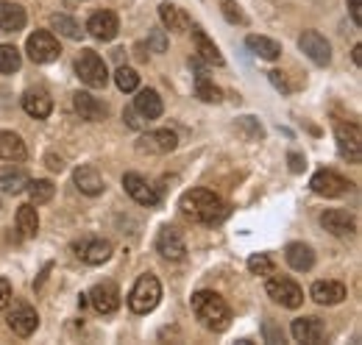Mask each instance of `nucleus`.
Wrapping results in <instances>:
<instances>
[{
  "label": "nucleus",
  "mask_w": 362,
  "mask_h": 345,
  "mask_svg": "<svg viewBox=\"0 0 362 345\" xmlns=\"http://www.w3.org/2000/svg\"><path fill=\"white\" fill-rule=\"evenodd\" d=\"M179 209L189 220L201 223V226H218L228 217V206L223 198H218L212 189H204V187H195V189H187L181 195Z\"/></svg>",
  "instance_id": "nucleus-1"
},
{
  "label": "nucleus",
  "mask_w": 362,
  "mask_h": 345,
  "mask_svg": "<svg viewBox=\"0 0 362 345\" xmlns=\"http://www.w3.org/2000/svg\"><path fill=\"white\" fill-rule=\"evenodd\" d=\"M192 312L195 317L209 329V332H226L228 323H231V309L228 303L212 293V290H201L192 296Z\"/></svg>",
  "instance_id": "nucleus-2"
},
{
  "label": "nucleus",
  "mask_w": 362,
  "mask_h": 345,
  "mask_svg": "<svg viewBox=\"0 0 362 345\" xmlns=\"http://www.w3.org/2000/svg\"><path fill=\"white\" fill-rule=\"evenodd\" d=\"M159 298H162L159 279L151 276V273H145V276L136 279V284L132 287V293H129V306H132V312H136V315H148V312L156 309Z\"/></svg>",
  "instance_id": "nucleus-3"
},
{
  "label": "nucleus",
  "mask_w": 362,
  "mask_h": 345,
  "mask_svg": "<svg viewBox=\"0 0 362 345\" xmlns=\"http://www.w3.org/2000/svg\"><path fill=\"white\" fill-rule=\"evenodd\" d=\"M76 73L90 89H103L109 84V70H106V62L95 53V50H84L78 59H76Z\"/></svg>",
  "instance_id": "nucleus-4"
},
{
  "label": "nucleus",
  "mask_w": 362,
  "mask_h": 345,
  "mask_svg": "<svg viewBox=\"0 0 362 345\" xmlns=\"http://www.w3.org/2000/svg\"><path fill=\"white\" fill-rule=\"evenodd\" d=\"M265 290H268V296H271L273 301L281 303V306H287V309H298V306L304 303V290H301L293 279L273 276V279H268Z\"/></svg>",
  "instance_id": "nucleus-5"
},
{
  "label": "nucleus",
  "mask_w": 362,
  "mask_h": 345,
  "mask_svg": "<svg viewBox=\"0 0 362 345\" xmlns=\"http://www.w3.org/2000/svg\"><path fill=\"white\" fill-rule=\"evenodd\" d=\"M25 53L31 56V62H34V64H50V62H56V59H59L62 47H59L56 37H53L50 31H37V34H31V37H28V42H25Z\"/></svg>",
  "instance_id": "nucleus-6"
},
{
  "label": "nucleus",
  "mask_w": 362,
  "mask_h": 345,
  "mask_svg": "<svg viewBox=\"0 0 362 345\" xmlns=\"http://www.w3.org/2000/svg\"><path fill=\"white\" fill-rule=\"evenodd\" d=\"M334 136H337V148H340V156L360 165L362 162V134L357 123H337L334 129Z\"/></svg>",
  "instance_id": "nucleus-7"
},
{
  "label": "nucleus",
  "mask_w": 362,
  "mask_h": 345,
  "mask_svg": "<svg viewBox=\"0 0 362 345\" xmlns=\"http://www.w3.org/2000/svg\"><path fill=\"white\" fill-rule=\"evenodd\" d=\"M176 145H179V136H176L173 131L159 129V131L142 134L139 142H136V151H139V153H151V156H162V153L176 151Z\"/></svg>",
  "instance_id": "nucleus-8"
},
{
  "label": "nucleus",
  "mask_w": 362,
  "mask_h": 345,
  "mask_svg": "<svg viewBox=\"0 0 362 345\" xmlns=\"http://www.w3.org/2000/svg\"><path fill=\"white\" fill-rule=\"evenodd\" d=\"M156 251L170 262H181L187 257V242H184V234H181L176 226H162L159 234H156Z\"/></svg>",
  "instance_id": "nucleus-9"
},
{
  "label": "nucleus",
  "mask_w": 362,
  "mask_h": 345,
  "mask_svg": "<svg viewBox=\"0 0 362 345\" xmlns=\"http://www.w3.org/2000/svg\"><path fill=\"white\" fill-rule=\"evenodd\" d=\"M73 251L87 264H103L106 259L112 257V242L103 240V237H84V240H78L73 245Z\"/></svg>",
  "instance_id": "nucleus-10"
},
{
  "label": "nucleus",
  "mask_w": 362,
  "mask_h": 345,
  "mask_svg": "<svg viewBox=\"0 0 362 345\" xmlns=\"http://www.w3.org/2000/svg\"><path fill=\"white\" fill-rule=\"evenodd\" d=\"M310 187L315 195H323V198H340L351 184L334 170H317L313 178H310Z\"/></svg>",
  "instance_id": "nucleus-11"
},
{
  "label": "nucleus",
  "mask_w": 362,
  "mask_h": 345,
  "mask_svg": "<svg viewBox=\"0 0 362 345\" xmlns=\"http://www.w3.org/2000/svg\"><path fill=\"white\" fill-rule=\"evenodd\" d=\"M87 31H90L98 42H112V40L120 34V20H117L115 11L103 8V11H98V14H92L90 17Z\"/></svg>",
  "instance_id": "nucleus-12"
},
{
  "label": "nucleus",
  "mask_w": 362,
  "mask_h": 345,
  "mask_svg": "<svg viewBox=\"0 0 362 345\" xmlns=\"http://www.w3.org/2000/svg\"><path fill=\"white\" fill-rule=\"evenodd\" d=\"M298 47L315 62L317 67H326V64L332 62V45L326 42V37L317 34V31H304V34L298 37Z\"/></svg>",
  "instance_id": "nucleus-13"
},
{
  "label": "nucleus",
  "mask_w": 362,
  "mask_h": 345,
  "mask_svg": "<svg viewBox=\"0 0 362 345\" xmlns=\"http://www.w3.org/2000/svg\"><path fill=\"white\" fill-rule=\"evenodd\" d=\"M37 326H40V315H37V309L28 306V303L14 306V312L8 315V329H11L17 337H31V334L37 332Z\"/></svg>",
  "instance_id": "nucleus-14"
},
{
  "label": "nucleus",
  "mask_w": 362,
  "mask_h": 345,
  "mask_svg": "<svg viewBox=\"0 0 362 345\" xmlns=\"http://www.w3.org/2000/svg\"><path fill=\"white\" fill-rule=\"evenodd\" d=\"M290 334H293L296 343L317 345L326 340V326H323L317 317H298V320H293Z\"/></svg>",
  "instance_id": "nucleus-15"
},
{
  "label": "nucleus",
  "mask_w": 362,
  "mask_h": 345,
  "mask_svg": "<svg viewBox=\"0 0 362 345\" xmlns=\"http://www.w3.org/2000/svg\"><path fill=\"white\" fill-rule=\"evenodd\" d=\"M123 187H126V192L134 198L139 206H156L159 204V192L139 172H126L123 175Z\"/></svg>",
  "instance_id": "nucleus-16"
},
{
  "label": "nucleus",
  "mask_w": 362,
  "mask_h": 345,
  "mask_svg": "<svg viewBox=\"0 0 362 345\" xmlns=\"http://www.w3.org/2000/svg\"><path fill=\"white\" fill-rule=\"evenodd\" d=\"M320 226L329 234H334V237H351L357 231V220L349 215V212H343V209H326L320 215Z\"/></svg>",
  "instance_id": "nucleus-17"
},
{
  "label": "nucleus",
  "mask_w": 362,
  "mask_h": 345,
  "mask_svg": "<svg viewBox=\"0 0 362 345\" xmlns=\"http://www.w3.org/2000/svg\"><path fill=\"white\" fill-rule=\"evenodd\" d=\"M73 106L81 115V120H90V123H98V120H103L109 115V106L103 100H98L95 95H90V92H76L73 95Z\"/></svg>",
  "instance_id": "nucleus-18"
},
{
  "label": "nucleus",
  "mask_w": 362,
  "mask_h": 345,
  "mask_svg": "<svg viewBox=\"0 0 362 345\" xmlns=\"http://www.w3.org/2000/svg\"><path fill=\"white\" fill-rule=\"evenodd\" d=\"M87 298H90L92 306H95L100 315H112V312L120 306V293H117V287H115V284H109V281L95 284Z\"/></svg>",
  "instance_id": "nucleus-19"
},
{
  "label": "nucleus",
  "mask_w": 362,
  "mask_h": 345,
  "mask_svg": "<svg viewBox=\"0 0 362 345\" xmlns=\"http://www.w3.org/2000/svg\"><path fill=\"white\" fill-rule=\"evenodd\" d=\"M25 23H28V14H25L23 6L8 3V0H0V31L14 34V31H23Z\"/></svg>",
  "instance_id": "nucleus-20"
},
{
  "label": "nucleus",
  "mask_w": 362,
  "mask_h": 345,
  "mask_svg": "<svg viewBox=\"0 0 362 345\" xmlns=\"http://www.w3.org/2000/svg\"><path fill=\"white\" fill-rule=\"evenodd\" d=\"M23 109H25V115H31L37 120H45L47 115L53 112V98L47 95L45 89H28L23 95Z\"/></svg>",
  "instance_id": "nucleus-21"
},
{
  "label": "nucleus",
  "mask_w": 362,
  "mask_h": 345,
  "mask_svg": "<svg viewBox=\"0 0 362 345\" xmlns=\"http://www.w3.org/2000/svg\"><path fill=\"white\" fill-rule=\"evenodd\" d=\"M310 296L320 306H334V303H340L346 298V284H340V281H315Z\"/></svg>",
  "instance_id": "nucleus-22"
},
{
  "label": "nucleus",
  "mask_w": 362,
  "mask_h": 345,
  "mask_svg": "<svg viewBox=\"0 0 362 345\" xmlns=\"http://www.w3.org/2000/svg\"><path fill=\"white\" fill-rule=\"evenodd\" d=\"M284 259H287V264H290L293 270H298V273H307V270H313V264H315L313 248L304 245V242H290V245L284 248Z\"/></svg>",
  "instance_id": "nucleus-23"
},
{
  "label": "nucleus",
  "mask_w": 362,
  "mask_h": 345,
  "mask_svg": "<svg viewBox=\"0 0 362 345\" xmlns=\"http://www.w3.org/2000/svg\"><path fill=\"white\" fill-rule=\"evenodd\" d=\"M134 109L139 117H145V120H156V117L162 115L165 106H162V98H159L156 89H142V92H136Z\"/></svg>",
  "instance_id": "nucleus-24"
},
{
  "label": "nucleus",
  "mask_w": 362,
  "mask_h": 345,
  "mask_svg": "<svg viewBox=\"0 0 362 345\" xmlns=\"http://www.w3.org/2000/svg\"><path fill=\"white\" fill-rule=\"evenodd\" d=\"M73 181H76V187H78L84 195H90V198H95V195L103 192V178H100V172L95 170V168H90V165L76 168Z\"/></svg>",
  "instance_id": "nucleus-25"
},
{
  "label": "nucleus",
  "mask_w": 362,
  "mask_h": 345,
  "mask_svg": "<svg viewBox=\"0 0 362 345\" xmlns=\"http://www.w3.org/2000/svg\"><path fill=\"white\" fill-rule=\"evenodd\" d=\"M192 40H195V47H198V56H201L206 64H215V67H223V64H226V59L221 56L218 45L206 37V31H204V28H198V25H195V28H192Z\"/></svg>",
  "instance_id": "nucleus-26"
},
{
  "label": "nucleus",
  "mask_w": 362,
  "mask_h": 345,
  "mask_svg": "<svg viewBox=\"0 0 362 345\" xmlns=\"http://www.w3.org/2000/svg\"><path fill=\"white\" fill-rule=\"evenodd\" d=\"M198 73H195V95L204 100V103H221L223 100V92H221V86H215L209 78H206V70L201 67V62L195 59V62H189Z\"/></svg>",
  "instance_id": "nucleus-27"
},
{
  "label": "nucleus",
  "mask_w": 362,
  "mask_h": 345,
  "mask_svg": "<svg viewBox=\"0 0 362 345\" xmlns=\"http://www.w3.org/2000/svg\"><path fill=\"white\" fill-rule=\"evenodd\" d=\"M28 156L25 142L14 131H0V159L6 162H23Z\"/></svg>",
  "instance_id": "nucleus-28"
},
{
  "label": "nucleus",
  "mask_w": 362,
  "mask_h": 345,
  "mask_svg": "<svg viewBox=\"0 0 362 345\" xmlns=\"http://www.w3.org/2000/svg\"><path fill=\"white\" fill-rule=\"evenodd\" d=\"M159 20H162V25L168 31H189L192 28L189 17L181 11L179 6H173V3H162L159 6Z\"/></svg>",
  "instance_id": "nucleus-29"
},
{
  "label": "nucleus",
  "mask_w": 362,
  "mask_h": 345,
  "mask_svg": "<svg viewBox=\"0 0 362 345\" xmlns=\"http://www.w3.org/2000/svg\"><path fill=\"white\" fill-rule=\"evenodd\" d=\"M25 187H28V175L23 170H14V168L0 170V189H3V192L20 195V192H25Z\"/></svg>",
  "instance_id": "nucleus-30"
},
{
  "label": "nucleus",
  "mask_w": 362,
  "mask_h": 345,
  "mask_svg": "<svg viewBox=\"0 0 362 345\" xmlns=\"http://www.w3.org/2000/svg\"><path fill=\"white\" fill-rule=\"evenodd\" d=\"M17 228H20L23 237H37V231H40V215H37L34 204H25V206L17 209Z\"/></svg>",
  "instance_id": "nucleus-31"
},
{
  "label": "nucleus",
  "mask_w": 362,
  "mask_h": 345,
  "mask_svg": "<svg viewBox=\"0 0 362 345\" xmlns=\"http://www.w3.org/2000/svg\"><path fill=\"white\" fill-rule=\"evenodd\" d=\"M245 42H248V47H251V50H254L259 59L276 62V59L281 56V45L276 42V40H268V37H257V34H254V37H248Z\"/></svg>",
  "instance_id": "nucleus-32"
},
{
  "label": "nucleus",
  "mask_w": 362,
  "mask_h": 345,
  "mask_svg": "<svg viewBox=\"0 0 362 345\" xmlns=\"http://www.w3.org/2000/svg\"><path fill=\"white\" fill-rule=\"evenodd\" d=\"M50 28H53V31H59L62 37L73 40V42H78V40L84 37L81 25H78L73 17H67V14H53V17H50Z\"/></svg>",
  "instance_id": "nucleus-33"
},
{
  "label": "nucleus",
  "mask_w": 362,
  "mask_h": 345,
  "mask_svg": "<svg viewBox=\"0 0 362 345\" xmlns=\"http://www.w3.org/2000/svg\"><path fill=\"white\" fill-rule=\"evenodd\" d=\"M28 198H31V204L34 206H40V204H47L50 198H53V192H56V187H53V181H47V178H37V181H28Z\"/></svg>",
  "instance_id": "nucleus-34"
},
{
  "label": "nucleus",
  "mask_w": 362,
  "mask_h": 345,
  "mask_svg": "<svg viewBox=\"0 0 362 345\" xmlns=\"http://www.w3.org/2000/svg\"><path fill=\"white\" fill-rule=\"evenodd\" d=\"M20 64H23L20 50L14 45H0V73L3 76H11V73L20 70Z\"/></svg>",
  "instance_id": "nucleus-35"
},
{
  "label": "nucleus",
  "mask_w": 362,
  "mask_h": 345,
  "mask_svg": "<svg viewBox=\"0 0 362 345\" xmlns=\"http://www.w3.org/2000/svg\"><path fill=\"white\" fill-rule=\"evenodd\" d=\"M115 84H117L120 92H136L139 76H136V70H132V67H117V73H115Z\"/></svg>",
  "instance_id": "nucleus-36"
},
{
  "label": "nucleus",
  "mask_w": 362,
  "mask_h": 345,
  "mask_svg": "<svg viewBox=\"0 0 362 345\" xmlns=\"http://www.w3.org/2000/svg\"><path fill=\"white\" fill-rule=\"evenodd\" d=\"M248 270L254 276H271L273 273V262L268 254H251L248 257Z\"/></svg>",
  "instance_id": "nucleus-37"
},
{
  "label": "nucleus",
  "mask_w": 362,
  "mask_h": 345,
  "mask_svg": "<svg viewBox=\"0 0 362 345\" xmlns=\"http://www.w3.org/2000/svg\"><path fill=\"white\" fill-rule=\"evenodd\" d=\"M221 11H223V17H226L231 25H243V23H245V14L240 11V6H237L234 0H223V3H221Z\"/></svg>",
  "instance_id": "nucleus-38"
},
{
  "label": "nucleus",
  "mask_w": 362,
  "mask_h": 345,
  "mask_svg": "<svg viewBox=\"0 0 362 345\" xmlns=\"http://www.w3.org/2000/svg\"><path fill=\"white\" fill-rule=\"evenodd\" d=\"M148 47H151L153 53H165V50H168V37H165L162 28H153V31L148 34Z\"/></svg>",
  "instance_id": "nucleus-39"
},
{
  "label": "nucleus",
  "mask_w": 362,
  "mask_h": 345,
  "mask_svg": "<svg viewBox=\"0 0 362 345\" xmlns=\"http://www.w3.org/2000/svg\"><path fill=\"white\" fill-rule=\"evenodd\" d=\"M240 129L248 134V139H262V136H265L262 126H259L254 117H240Z\"/></svg>",
  "instance_id": "nucleus-40"
},
{
  "label": "nucleus",
  "mask_w": 362,
  "mask_h": 345,
  "mask_svg": "<svg viewBox=\"0 0 362 345\" xmlns=\"http://www.w3.org/2000/svg\"><path fill=\"white\" fill-rule=\"evenodd\" d=\"M268 76H271V84L276 86L279 92H290V84H287V78H284V73H281V70H271Z\"/></svg>",
  "instance_id": "nucleus-41"
},
{
  "label": "nucleus",
  "mask_w": 362,
  "mask_h": 345,
  "mask_svg": "<svg viewBox=\"0 0 362 345\" xmlns=\"http://www.w3.org/2000/svg\"><path fill=\"white\" fill-rule=\"evenodd\" d=\"M8 303H11V284H8L6 279H0V312H3Z\"/></svg>",
  "instance_id": "nucleus-42"
},
{
  "label": "nucleus",
  "mask_w": 362,
  "mask_h": 345,
  "mask_svg": "<svg viewBox=\"0 0 362 345\" xmlns=\"http://www.w3.org/2000/svg\"><path fill=\"white\" fill-rule=\"evenodd\" d=\"M349 11H351L354 25H362V0H349Z\"/></svg>",
  "instance_id": "nucleus-43"
},
{
  "label": "nucleus",
  "mask_w": 362,
  "mask_h": 345,
  "mask_svg": "<svg viewBox=\"0 0 362 345\" xmlns=\"http://www.w3.org/2000/svg\"><path fill=\"white\" fill-rule=\"evenodd\" d=\"M287 162H290V170H293V172H301L304 168H307L301 153H290V156H287Z\"/></svg>",
  "instance_id": "nucleus-44"
},
{
  "label": "nucleus",
  "mask_w": 362,
  "mask_h": 345,
  "mask_svg": "<svg viewBox=\"0 0 362 345\" xmlns=\"http://www.w3.org/2000/svg\"><path fill=\"white\" fill-rule=\"evenodd\" d=\"M123 120H126L132 129H139V126H142V120H136V109H126V112H123Z\"/></svg>",
  "instance_id": "nucleus-45"
},
{
  "label": "nucleus",
  "mask_w": 362,
  "mask_h": 345,
  "mask_svg": "<svg viewBox=\"0 0 362 345\" xmlns=\"http://www.w3.org/2000/svg\"><path fill=\"white\" fill-rule=\"evenodd\" d=\"M265 334H268V343H281V334L273 329V323H265Z\"/></svg>",
  "instance_id": "nucleus-46"
},
{
  "label": "nucleus",
  "mask_w": 362,
  "mask_h": 345,
  "mask_svg": "<svg viewBox=\"0 0 362 345\" xmlns=\"http://www.w3.org/2000/svg\"><path fill=\"white\" fill-rule=\"evenodd\" d=\"M47 168H50V170H56V172H62L64 170V162H62V159H56V156L50 153V156H47Z\"/></svg>",
  "instance_id": "nucleus-47"
},
{
  "label": "nucleus",
  "mask_w": 362,
  "mask_h": 345,
  "mask_svg": "<svg viewBox=\"0 0 362 345\" xmlns=\"http://www.w3.org/2000/svg\"><path fill=\"white\" fill-rule=\"evenodd\" d=\"M351 59H354V64L360 67V64H362V45H354V50H351Z\"/></svg>",
  "instance_id": "nucleus-48"
}]
</instances>
